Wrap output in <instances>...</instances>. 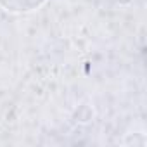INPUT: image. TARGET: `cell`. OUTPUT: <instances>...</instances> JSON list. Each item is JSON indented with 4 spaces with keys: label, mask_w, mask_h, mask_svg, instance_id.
I'll list each match as a JSON object with an SVG mask.
<instances>
[{
    "label": "cell",
    "mask_w": 147,
    "mask_h": 147,
    "mask_svg": "<svg viewBox=\"0 0 147 147\" xmlns=\"http://www.w3.org/2000/svg\"><path fill=\"white\" fill-rule=\"evenodd\" d=\"M43 2L45 0H0V5L9 12H31Z\"/></svg>",
    "instance_id": "6da1fadb"
}]
</instances>
